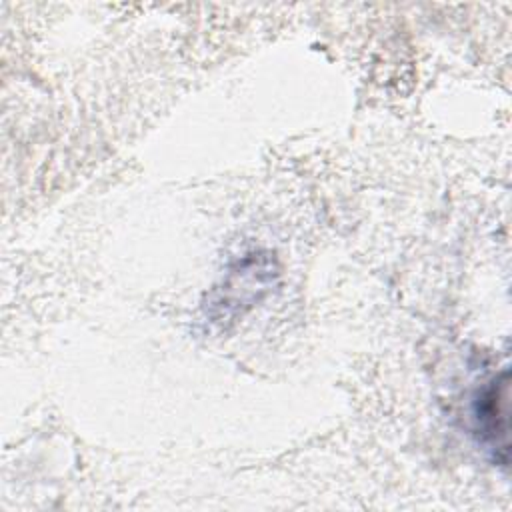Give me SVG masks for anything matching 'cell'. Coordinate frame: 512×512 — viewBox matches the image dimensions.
<instances>
[{"mask_svg": "<svg viewBox=\"0 0 512 512\" xmlns=\"http://www.w3.org/2000/svg\"><path fill=\"white\" fill-rule=\"evenodd\" d=\"M472 432L492 462L508 464V370L490 376L470 402Z\"/></svg>", "mask_w": 512, "mask_h": 512, "instance_id": "1", "label": "cell"}]
</instances>
